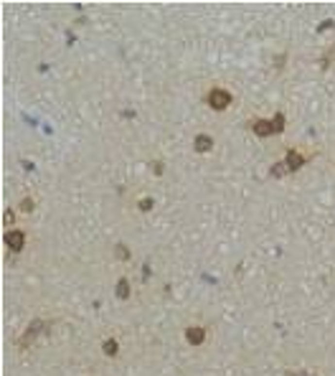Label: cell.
Listing matches in <instances>:
<instances>
[{
    "label": "cell",
    "instance_id": "obj_1",
    "mask_svg": "<svg viewBox=\"0 0 335 376\" xmlns=\"http://www.w3.org/2000/svg\"><path fill=\"white\" fill-rule=\"evenodd\" d=\"M206 99H208V104L214 107V109H226L231 104V94L226 89H211Z\"/></svg>",
    "mask_w": 335,
    "mask_h": 376
},
{
    "label": "cell",
    "instance_id": "obj_2",
    "mask_svg": "<svg viewBox=\"0 0 335 376\" xmlns=\"http://www.w3.org/2000/svg\"><path fill=\"white\" fill-rule=\"evenodd\" d=\"M5 244H8L10 249H20V247L26 244L23 231H8V234H5Z\"/></svg>",
    "mask_w": 335,
    "mask_h": 376
},
{
    "label": "cell",
    "instance_id": "obj_3",
    "mask_svg": "<svg viewBox=\"0 0 335 376\" xmlns=\"http://www.w3.org/2000/svg\"><path fill=\"white\" fill-rule=\"evenodd\" d=\"M185 338L191 341L193 346H198V343H203V338H206V330L201 328V325H193V328H188V333H185Z\"/></svg>",
    "mask_w": 335,
    "mask_h": 376
},
{
    "label": "cell",
    "instance_id": "obj_4",
    "mask_svg": "<svg viewBox=\"0 0 335 376\" xmlns=\"http://www.w3.org/2000/svg\"><path fill=\"white\" fill-rule=\"evenodd\" d=\"M302 163H305V158L300 155V153H295V150H289V153H287V168H289V171H297Z\"/></svg>",
    "mask_w": 335,
    "mask_h": 376
},
{
    "label": "cell",
    "instance_id": "obj_5",
    "mask_svg": "<svg viewBox=\"0 0 335 376\" xmlns=\"http://www.w3.org/2000/svg\"><path fill=\"white\" fill-rule=\"evenodd\" d=\"M274 127H272V122H267V120H256V122H254V132H256V135H269V132H272Z\"/></svg>",
    "mask_w": 335,
    "mask_h": 376
},
{
    "label": "cell",
    "instance_id": "obj_6",
    "mask_svg": "<svg viewBox=\"0 0 335 376\" xmlns=\"http://www.w3.org/2000/svg\"><path fill=\"white\" fill-rule=\"evenodd\" d=\"M211 145H214V140H211L208 135H198V137H196V150H198V153L211 150Z\"/></svg>",
    "mask_w": 335,
    "mask_h": 376
},
{
    "label": "cell",
    "instance_id": "obj_7",
    "mask_svg": "<svg viewBox=\"0 0 335 376\" xmlns=\"http://www.w3.org/2000/svg\"><path fill=\"white\" fill-rule=\"evenodd\" d=\"M104 353H107V356H115V353H117V341H104Z\"/></svg>",
    "mask_w": 335,
    "mask_h": 376
},
{
    "label": "cell",
    "instance_id": "obj_8",
    "mask_svg": "<svg viewBox=\"0 0 335 376\" xmlns=\"http://www.w3.org/2000/svg\"><path fill=\"white\" fill-rule=\"evenodd\" d=\"M117 295H119V297H127V295H130L127 280H119V282H117Z\"/></svg>",
    "mask_w": 335,
    "mask_h": 376
},
{
    "label": "cell",
    "instance_id": "obj_9",
    "mask_svg": "<svg viewBox=\"0 0 335 376\" xmlns=\"http://www.w3.org/2000/svg\"><path fill=\"white\" fill-rule=\"evenodd\" d=\"M272 127H274V132H279V130L285 127V117H282V115H277V117H274V122H272Z\"/></svg>",
    "mask_w": 335,
    "mask_h": 376
},
{
    "label": "cell",
    "instance_id": "obj_10",
    "mask_svg": "<svg viewBox=\"0 0 335 376\" xmlns=\"http://www.w3.org/2000/svg\"><path fill=\"white\" fill-rule=\"evenodd\" d=\"M20 208H23V211H31V208H33V201H31V198H23V201H20Z\"/></svg>",
    "mask_w": 335,
    "mask_h": 376
},
{
    "label": "cell",
    "instance_id": "obj_11",
    "mask_svg": "<svg viewBox=\"0 0 335 376\" xmlns=\"http://www.w3.org/2000/svg\"><path fill=\"white\" fill-rule=\"evenodd\" d=\"M13 219H16V216H13V211H5V216H3V221H5V226H8V224H13Z\"/></svg>",
    "mask_w": 335,
    "mask_h": 376
},
{
    "label": "cell",
    "instance_id": "obj_12",
    "mask_svg": "<svg viewBox=\"0 0 335 376\" xmlns=\"http://www.w3.org/2000/svg\"><path fill=\"white\" fill-rule=\"evenodd\" d=\"M150 206H152V201H148V198H142V201H140V208H142V211H148Z\"/></svg>",
    "mask_w": 335,
    "mask_h": 376
},
{
    "label": "cell",
    "instance_id": "obj_13",
    "mask_svg": "<svg viewBox=\"0 0 335 376\" xmlns=\"http://www.w3.org/2000/svg\"><path fill=\"white\" fill-rule=\"evenodd\" d=\"M285 165H287V163H277V168H274V175H282V173H285Z\"/></svg>",
    "mask_w": 335,
    "mask_h": 376
}]
</instances>
